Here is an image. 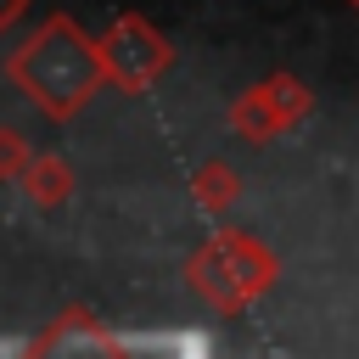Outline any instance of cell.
I'll return each instance as SVG.
<instances>
[{
	"instance_id": "obj_1",
	"label": "cell",
	"mask_w": 359,
	"mask_h": 359,
	"mask_svg": "<svg viewBox=\"0 0 359 359\" xmlns=\"http://www.w3.org/2000/svg\"><path fill=\"white\" fill-rule=\"evenodd\" d=\"M17 73L28 79V90H34L39 101L73 107V101L90 90V50H84L67 28H50V34H39V39L28 45V56H22Z\"/></svg>"
}]
</instances>
